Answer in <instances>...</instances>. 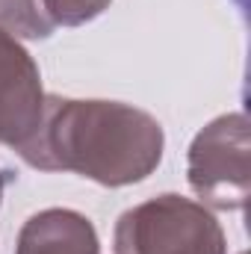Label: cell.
<instances>
[{
    "instance_id": "obj_5",
    "label": "cell",
    "mask_w": 251,
    "mask_h": 254,
    "mask_svg": "<svg viewBox=\"0 0 251 254\" xmlns=\"http://www.w3.org/2000/svg\"><path fill=\"white\" fill-rule=\"evenodd\" d=\"M15 254H101V240L89 216L68 207H48L24 222Z\"/></svg>"
},
{
    "instance_id": "obj_1",
    "label": "cell",
    "mask_w": 251,
    "mask_h": 254,
    "mask_svg": "<svg viewBox=\"0 0 251 254\" xmlns=\"http://www.w3.org/2000/svg\"><path fill=\"white\" fill-rule=\"evenodd\" d=\"M163 148V125L139 107L48 95L42 127L21 160L42 172H74L116 190L154 175Z\"/></svg>"
},
{
    "instance_id": "obj_4",
    "label": "cell",
    "mask_w": 251,
    "mask_h": 254,
    "mask_svg": "<svg viewBox=\"0 0 251 254\" xmlns=\"http://www.w3.org/2000/svg\"><path fill=\"white\" fill-rule=\"evenodd\" d=\"M45 101L36 60L15 36L0 30V145L21 157L42 127Z\"/></svg>"
},
{
    "instance_id": "obj_7",
    "label": "cell",
    "mask_w": 251,
    "mask_h": 254,
    "mask_svg": "<svg viewBox=\"0 0 251 254\" xmlns=\"http://www.w3.org/2000/svg\"><path fill=\"white\" fill-rule=\"evenodd\" d=\"M110 3L113 0H42L48 18L57 27H83L110 9Z\"/></svg>"
},
{
    "instance_id": "obj_2",
    "label": "cell",
    "mask_w": 251,
    "mask_h": 254,
    "mask_svg": "<svg viewBox=\"0 0 251 254\" xmlns=\"http://www.w3.org/2000/svg\"><path fill=\"white\" fill-rule=\"evenodd\" d=\"M113 249L116 254H228V237L210 207L166 192L119 216Z\"/></svg>"
},
{
    "instance_id": "obj_8",
    "label": "cell",
    "mask_w": 251,
    "mask_h": 254,
    "mask_svg": "<svg viewBox=\"0 0 251 254\" xmlns=\"http://www.w3.org/2000/svg\"><path fill=\"white\" fill-rule=\"evenodd\" d=\"M6 184H9V175L0 169V201H3V190H6Z\"/></svg>"
},
{
    "instance_id": "obj_6",
    "label": "cell",
    "mask_w": 251,
    "mask_h": 254,
    "mask_svg": "<svg viewBox=\"0 0 251 254\" xmlns=\"http://www.w3.org/2000/svg\"><path fill=\"white\" fill-rule=\"evenodd\" d=\"M0 30L21 39H48L57 24L48 18L42 0H0Z\"/></svg>"
},
{
    "instance_id": "obj_3",
    "label": "cell",
    "mask_w": 251,
    "mask_h": 254,
    "mask_svg": "<svg viewBox=\"0 0 251 254\" xmlns=\"http://www.w3.org/2000/svg\"><path fill=\"white\" fill-rule=\"evenodd\" d=\"M187 175L204 207L243 210L251 195V133L243 113H225L198 130Z\"/></svg>"
}]
</instances>
